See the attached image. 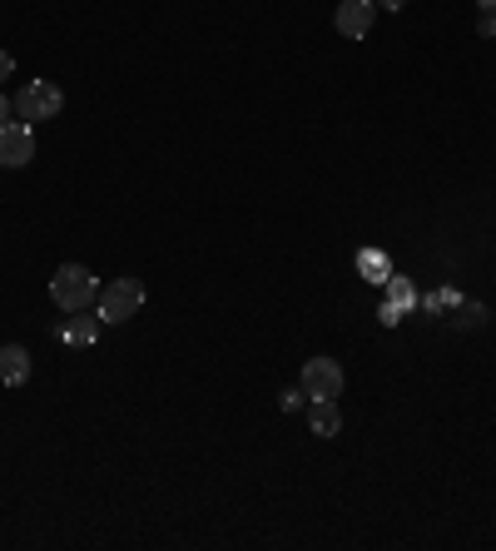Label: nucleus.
Returning a JSON list of instances; mask_svg holds the SVG:
<instances>
[{
  "label": "nucleus",
  "mask_w": 496,
  "mask_h": 551,
  "mask_svg": "<svg viewBox=\"0 0 496 551\" xmlns=\"http://www.w3.org/2000/svg\"><path fill=\"white\" fill-rule=\"evenodd\" d=\"M377 318H382V328H397V323H402V313H397L392 303H382V308H377Z\"/></svg>",
  "instance_id": "2eb2a0df"
},
{
  "label": "nucleus",
  "mask_w": 496,
  "mask_h": 551,
  "mask_svg": "<svg viewBox=\"0 0 496 551\" xmlns=\"http://www.w3.org/2000/svg\"><path fill=\"white\" fill-rule=\"evenodd\" d=\"M358 274L368 278V283H387V278H392V259H387L382 249H363V254H358Z\"/></svg>",
  "instance_id": "9b49d317"
},
{
  "label": "nucleus",
  "mask_w": 496,
  "mask_h": 551,
  "mask_svg": "<svg viewBox=\"0 0 496 551\" xmlns=\"http://www.w3.org/2000/svg\"><path fill=\"white\" fill-rule=\"evenodd\" d=\"M372 20H377V0H338V10H333V25L348 40H368Z\"/></svg>",
  "instance_id": "423d86ee"
},
{
  "label": "nucleus",
  "mask_w": 496,
  "mask_h": 551,
  "mask_svg": "<svg viewBox=\"0 0 496 551\" xmlns=\"http://www.w3.org/2000/svg\"><path fill=\"white\" fill-rule=\"evenodd\" d=\"M298 388H303L308 398H338V393H343V363H338V358H308Z\"/></svg>",
  "instance_id": "20e7f679"
},
{
  "label": "nucleus",
  "mask_w": 496,
  "mask_h": 551,
  "mask_svg": "<svg viewBox=\"0 0 496 551\" xmlns=\"http://www.w3.org/2000/svg\"><path fill=\"white\" fill-rule=\"evenodd\" d=\"M100 333H105L100 308H80V313H70V318H65V328H60V338H65L70 348H95V343H100Z\"/></svg>",
  "instance_id": "0eeeda50"
},
{
  "label": "nucleus",
  "mask_w": 496,
  "mask_h": 551,
  "mask_svg": "<svg viewBox=\"0 0 496 551\" xmlns=\"http://www.w3.org/2000/svg\"><path fill=\"white\" fill-rule=\"evenodd\" d=\"M278 408H283V413H298V408H308V393H303V388H283V393H278Z\"/></svg>",
  "instance_id": "4468645a"
},
{
  "label": "nucleus",
  "mask_w": 496,
  "mask_h": 551,
  "mask_svg": "<svg viewBox=\"0 0 496 551\" xmlns=\"http://www.w3.org/2000/svg\"><path fill=\"white\" fill-rule=\"evenodd\" d=\"M377 10H407V0H377Z\"/></svg>",
  "instance_id": "6ab92c4d"
},
{
  "label": "nucleus",
  "mask_w": 496,
  "mask_h": 551,
  "mask_svg": "<svg viewBox=\"0 0 496 551\" xmlns=\"http://www.w3.org/2000/svg\"><path fill=\"white\" fill-rule=\"evenodd\" d=\"M10 70H15V60H10V50H0V80H10Z\"/></svg>",
  "instance_id": "f3484780"
},
{
  "label": "nucleus",
  "mask_w": 496,
  "mask_h": 551,
  "mask_svg": "<svg viewBox=\"0 0 496 551\" xmlns=\"http://www.w3.org/2000/svg\"><path fill=\"white\" fill-rule=\"evenodd\" d=\"M0 383H5V388L30 383V353H25L20 343H5V348H0Z\"/></svg>",
  "instance_id": "1a4fd4ad"
},
{
  "label": "nucleus",
  "mask_w": 496,
  "mask_h": 551,
  "mask_svg": "<svg viewBox=\"0 0 496 551\" xmlns=\"http://www.w3.org/2000/svg\"><path fill=\"white\" fill-rule=\"evenodd\" d=\"M482 5V15H496V0H477Z\"/></svg>",
  "instance_id": "aec40b11"
},
{
  "label": "nucleus",
  "mask_w": 496,
  "mask_h": 551,
  "mask_svg": "<svg viewBox=\"0 0 496 551\" xmlns=\"http://www.w3.org/2000/svg\"><path fill=\"white\" fill-rule=\"evenodd\" d=\"M95 298H100V278L90 274L85 264H60V269L50 274V303H55L60 313L95 308Z\"/></svg>",
  "instance_id": "f257e3e1"
},
{
  "label": "nucleus",
  "mask_w": 496,
  "mask_h": 551,
  "mask_svg": "<svg viewBox=\"0 0 496 551\" xmlns=\"http://www.w3.org/2000/svg\"><path fill=\"white\" fill-rule=\"evenodd\" d=\"M65 110V90L55 80H25L15 90V120L35 125V120H55Z\"/></svg>",
  "instance_id": "f03ea898"
},
{
  "label": "nucleus",
  "mask_w": 496,
  "mask_h": 551,
  "mask_svg": "<svg viewBox=\"0 0 496 551\" xmlns=\"http://www.w3.org/2000/svg\"><path fill=\"white\" fill-rule=\"evenodd\" d=\"M482 318H487V308H482V303H457V323H462V328H477Z\"/></svg>",
  "instance_id": "ddd939ff"
},
{
  "label": "nucleus",
  "mask_w": 496,
  "mask_h": 551,
  "mask_svg": "<svg viewBox=\"0 0 496 551\" xmlns=\"http://www.w3.org/2000/svg\"><path fill=\"white\" fill-rule=\"evenodd\" d=\"M308 427H313V437H338V427H343L338 398H308Z\"/></svg>",
  "instance_id": "6e6552de"
},
{
  "label": "nucleus",
  "mask_w": 496,
  "mask_h": 551,
  "mask_svg": "<svg viewBox=\"0 0 496 551\" xmlns=\"http://www.w3.org/2000/svg\"><path fill=\"white\" fill-rule=\"evenodd\" d=\"M417 303H422L427 313H447V308H457V303H462V293H457V288H432V293H422Z\"/></svg>",
  "instance_id": "f8f14e48"
},
{
  "label": "nucleus",
  "mask_w": 496,
  "mask_h": 551,
  "mask_svg": "<svg viewBox=\"0 0 496 551\" xmlns=\"http://www.w3.org/2000/svg\"><path fill=\"white\" fill-rule=\"evenodd\" d=\"M95 308H100L105 328H110V323H129V318L144 308V283H139V278H115L110 288H100Z\"/></svg>",
  "instance_id": "7ed1b4c3"
},
{
  "label": "nucleus",
  "mask_w": 496,
  "mask_h": 551,
  "mask_svg": "<svg viewBox=\"0 0 496 551\" xmlns=\"http://www.w3.org/2000/svg\"><path fill=\"white\" fill-rule=\"evenodd\" d=\"M382 288H387V298H382V303H392V308H397L402 318H407V313L417 308V288H412V278L392 274V278H387V283H382Z\"/></svg>",
  "instance_id": "9d476101"
},
{
  "label": "nucleus",
  "mask_w": 496,
  "mask_h": 551,
  "mask_svg": "<svg viewBox=\"0 0 496 551\" xmlns=\"http://www.w3.org/2000/svg\"><path fill=\"white\" fill-rule=\"evenodd\" d=\"M30 159H35V135H30V125H25V120L0 125V164H5V169H25Z\"/></svg>",
  "instance_id": "39448f33"
},
{
  "label": "nucleus",
  "mask_w": 496,
  "mask_h": 551,
  "mask_svg": "<svg viewBox=\"0 0 496 551\" xmlns=\"http://www.w3.org/2000/svg\"><path fill=\"white\" fill-rule=\"evenodd\" d=\"M10 110H15V100H5V95H0V125H10Z\"/></svg>",
  "instance_id": "a211bd4d"
},
{
  "label": "nucleus",
  "mask_w": 496,
  "mask_h": 551,
  "mask_svg": "<svg viewBox=\"0 0 496 551\" xmlns=\"http://www.w3.org/2000/svg\"><path fill=\"white\" fill-rule=\"evenodd\" d=\"M477 35H482V40H492V35H496V15H482V20H477Z\"/></svg>",
  "instance_id": "dca6fc26"
}]
</instances>
